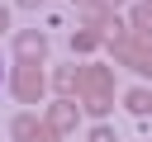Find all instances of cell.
Returning a JSON list of instances; mask_svg holds the SVG:
<instances>
[{"mask_svg": "<svg viewBox=\"0 0 152 142\" xmlns=\"http://www.w3.org/2000/svg\"><path fill=\"white\" fill-rule=\"evenodd\" d=\"M104 47H109V57H114L119 66H128V71H138V76H152V43L138 38V33L128 28V19L109 14V38H104Z\"/></svg>", "mask_w": 152, "mask_h": 142, "instance_id": "cell-1", "label": "cell"}, {"mask_svg": "<svg viewBox=\"0 0 152 142\" xmlns=\"http://www.w3.org/2000/svg\"><path fill=\"white\" fill-rule=\"evenodd\" d=\"M76 99H81V109H86L90 118L104 123V114L114 109V66L86 62V66H81V90H76Z\"/></svg>", "mask_w": 152, "mask_h": 142, "instance_id": "cell-2", "label": "cell"}, {"mask_svg": "<svg viewBox=\"0 0 152 142\" xmlns=\"http://www.w3.org/2000/svg\"><path fill=\"white\" fill-rule=\"evenodd\" d=\"M10 90H14V99H19V104H38L52 85H48V71H43V66L14 62V71H10Z\"/></svg>", "mask_w": 152, "mask_h": 142, "instance_id": "cell-3", "label": "cell"}, {"mask_svg": "<svg viewBox=\"0 0 152 142\" xmlns=\"http://www.w3.org/2000/svg\"><path fill=\"white\" fill-rule=\"evenodd\" d=\"M81 114H86V109H81V99H76V95H57V99L43 109V123H48V128H57V133L66 137V133H76V128H81Z\"/></svg>", "mask_w": 152, "mask_h": 142, "instance_id": "cell-4", "label": "cell"}, {"mask_svg": "<svg viewBox=\"0 0 152 142\" xmlns=\"http://www.w3.org/2000/svg\"><path fill=\"white\" fill-rule=\"evenodd\" d=\"M14 62L43 66V62H48V33H43V28H19V33H14Z\"/></svg>", "mask_w": 152, "mask_h": 142, "instance_id": "cell-5", "label": "cell"}, {"mask_svg": "<svg viewBox=\"0 0 152 142\" xmlns=\"http://www.w3.org/2000/svg\"><path fill=\"white\" fill-rule=\"evenodd\" d=\"M48 85H52L57 95H76V90H81V66H76V62L52 66V71H48Z\"/></svg>", "mask_w": 152, "mask_h": 142, "instance_id": "cell-6", "label": "cell"}, {"mask_svg": "<svg viewBox=\"0 0 152 142\" xmlns=\"http://www.w3.org/2000/svg\"><path fill=\"white\" fill-rule=\"evenodd\" d=\"M38 133H43V118H38V114L24 109V114L10 118V137H14V142H38Z\"/></svg>", "mask_w": 152, "mask_h": 142, "instance_id": "cell-7", "label": "cell"}, {"mask_svg": "<svg viewBox=\"0 0 152 142\" xmlns=\"http://www.w3.org/2000/svg\"><path fill=\"white\" fill-rule=\"evenodd\" d=\"M119 99H124V109H128V114H138V118H147V114H152V90H147V85H133V90H124Z\"/></svg>", "mask_w": 152, "mask_h": 142, "instance_id": "cell-8", "label": "cell"}, {"mask_svg": "<svg viewBox=\"0 0 152 142\" xmlns=\"http://www.w3.org/2000/svg\"><path fill=\"white\" fill-rule=\"evenodd\" d=\"M128 28H133L138 38H147V43H152V0H138V5L128 9Z\"/></svg>", "mask_w": 152, "mask_h": 142, "instance_id": "cell-9", "label": "cell"}, {"mask_svg": "<svg viewBox=\"0 0 152 142\" xmlns=\"http://www.w3.org/2000/svg\"><path fill=\"white\" fill-rule=\"evenodd\" d=\"M86 142H119V133H114L109 123H95V128L86 133Z\"/></svg>", "mask_w": 152, "mask_h": 142, "instance_id": "cell-10", "label": "cell"}, {"mask_svg": "<svg viewBox=\"0 0 152 142\" xmlns=\"http://www.w3.org/2000/svg\"><path fill=\"white\" fill-rule=\"evenodd\" d=\"M124 0H81V9H95V14H119Z\"/></svg>", "mask_w": 152, "mask_h": 142, "instance_id": "cell-11", "label": "cell"}, {"mask_svg": "<svg viewBox=\"0 0 152 142\" xmlns=\"http://www.w3.org/2000/svg\"><path fill=\"white\" fill-rule=\"evenodd\" d=\"M38 142H62V133H57V128H48V123H43V133H38Z\"/></svg>", "mask_w": 152, "mask_h": 142, "instance_id": "cell-12", "label": "cell"}, {"mask_svg": "<svg viewBox=\"0 0 152 142\" xmlns=\"http://www.w3.org/2000/svg\"><path fill=\"white\" fill-rule=\"evenodd\" d=\"M14 5H19V9H38L43 0H14Z\"/></svg>", "mask_w": 152, "mask_h": 142, "instance_id": "cell-13", "label": "cell"}, {"mask_svg": "<svg viewBox=\"0 0 152 142\" xmlns=\"http://www.w3.org/2000/svg\"><path fill=\"white\" fill-rule=\"evenodd\" d=\"M5 28H10V9L0 5V33H5Z\"/></svg>", "mask_w": 152, "mask_h": 142, "instance_id": "cell-14", "label": "cell"}, {"mask_svg": "<svg viewBox=\"0 0 152 142\" xmlns=\"http://www.w3.org/2000/svg\"><path fill=\"white\" fill-rule=\"evenodd\" d=\"M0 80H5V71H0Z\"/></svg>", "mask_w": 152, "mask_h": 142, "instance_id": "cell-15", "label": "cell"}]
</instances>
